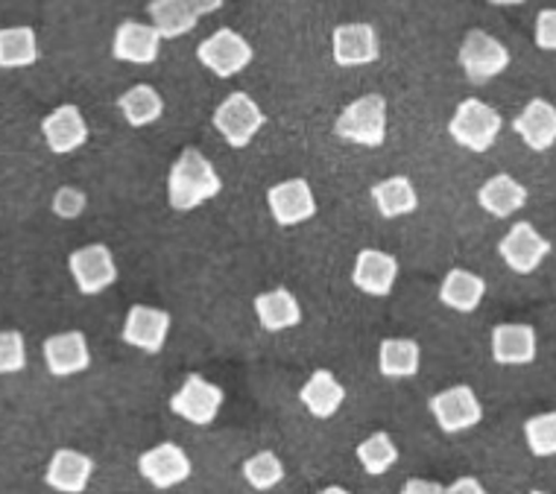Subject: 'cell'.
<instances>
[{
  "instance_id": "1",
  "label": "cell",
  "mask_w": 556,
  "mask_h": 494,
  "mask_svg": "<svg viewBox=\"0 0 556 494\" xmlns=\"http://www.w3.org/2000/svg\"><path fill=\"white\" fill-rule=\"evenodd\" d=\"M220 190V176L202 152L182 150V155L173 162L170 176H167V200L176 211L200 208L202 202L214 200Z\"/></svg>"
},
{
  "instance_id": "2",
  "label": "cell",
  "mask_w": 556,
  "mask_h": 494,
  "mask_svg": "<svg viewBox=\"0 0 556 494\" xmlns=\"http://www.w3.org/2000/svg\"><path fill=\"white\" fill-rule=\"evenodd\" d=\"M337 135L357 147H381L387 141V100L381 94H366L345 105L337 117Z\"/></svg>"
},
{
  "instance_id": "3",
  "label": "cell",
  "mask_w": 556,
  "mask_h": 494,
  "mask_svg": "<svg viewBox=\"0 0 556 494\" xmlns=\"http://www.w3.org/2000/svg\"><path fill=\"white\" fill-rule=\"evenodd\" d=\"M448 132L454 141L471 152H486L501 132V114L478 97H469L457 105Z\"/></svg>"
},
{
  "instance_id": "4",
  "label": "cell",
  "mask_w": 556,
  "mask_h": 494,
  "mask_svg": "<svg viewBox=\"0 0 556 494\" xmlns=\"http://www.w3.org/2000/svg\"><path fill=\"white\" fill-rule=\"evenodd\" d=\"M197 56L200 62L214 76L220 79H229V76H238L240 71H247L250 62L255 59V50L247 38L235 33V29H217L214 36H208L197 48Z\"/></svg>"
},
{
  "instance_id": "5",
  "label": "cell",
  "mask_w": 556,
  "mask_h": 494,
  "mask_svg": "<svg viewBox=\"0 0 556 494\" xmlns=\"http://www.w3.org/2000/svg\"><path fill=\"white\" fill-rule=\"evenodd\" d=\"M267 124V117L258 109V103L243 91H235L217 105L214 112V126L220 129V135L229 141V147L240 150L261 132V126Z\"/></svg>"
},
{
  "instance_id": "6",
  "label": "cell",
  "mask_w": 556,
  "mask_h": 494,
  "mask_svg": "<svg viewBox=\"0 0 556 494\" xmlns=\"http://www.w3.org/2000/svg\"><path fill=\"white\" fill-rule=\"evenodd\" d=\"M460 65L469 76V83L483 86L495 76H501L509 67V50L501 45L498 38L486 36L480 29H471L460 48Z\"/></svg>"
},
{
  "instance_id": "7",
  "label": "cell",
  "mask_w": 556,
  "mask_h": 494,
  "mask_svg": "<svg viewBox=\"0 0 556 494\" xmlns=\"http://www.w3.org/2000/svg\"><path fill=\"white\" fill-rule=\"evenodd\" d=\"M223 407V390L220 387H214L200 375H188L182 383V390L176 392L170 398V409L176 416H182L185 421H191V425H212L217 413Z\"/></svg>"
},
{
  "instance_id": "8",
  "label": "cell",
  "mask_w": 556,
  "mask_h": 494,
  "mask_svg": "<svg viewBox=\"0 0 556 494\" xmlns=\"http://www.w3.org/2000/svg\"><path fill=\"white\" fill-rule=\"evenodd\" d=\"M71 276L77 281L79 293L86 295H97L103 293L106 287H112L117 281V266H115V257L109 252V246L103 243H91L86 249H77L71 261Z\"/></svg>"
},
{
  "instance_id": "9",
  "label": "cell",
  "mask_w": 556,
  "mask_h": 494,
  "mask_svg": "<svg viewBox=\"0 0 556 494\" xmlns=\"http://www.w3.org/2000/svg\"><path fill=\"white\" fill-rule=\"evenodd\" d=\"M431 413L442 433H463L483 418L480 401L471 387H451L431 398Z\"/></svg>"
},
{
  "instance_id": "10",
  "label": "cell",
  "mask_w": 556,
  "mask_h": 494,
  "mask_svg": "<svg viewBox=\"0 0 556 494\" xmlns=\"http://www.w3.org/2000/svg\"><path fill=\"white\" fill-rule=\"evenodd\" d=\"M504 264L518 273V276H530L533 269H539V264L551 255V243H547L536 228L530 223H516L509 228V235L501 240L498 246Z\"/></svg>"
},
{
  "instance_id": "11",
  "label": "cell",
  "mask_w": 556,
  "mask_h": 494,
  "mask_svg": "<svg viewBox=\"0 0 556 494\" xmlns=\"http://www.w3.org/2000/svg\"><path fill=\"white\" fill-rule=\"evenodd\" d=\"M267 205L278 226H299V223H305L317 214L314 190L305 179L278 181L276 188H269Z\"/></svg>"
},
{
  "instance_id": "12",
  "label": "cell",
  "mask_w": 556,
  "mask_h": 494,
  "mask_svg": "<svg viewBox=\"0 0 556 494\" xmlns=\"http://www.w3.org/2000/svg\"><path fill=\"white\" fill-rule=\"evenodd\" d=\"M138 471L155 485V489H173L191 477V459L182 447L173 442H162L159 447H150L138 459Z\"/></svg>"
},
{
  "instance_id": "13",
  "label": "cell",
  "mask_w": 556,
  "mask_h": 494,
  "mask_svg": "<svg viewBox=\"0 0 556 494\" xmlns=\"http://www.w3.org/2000/svg\"><path fill=\"white\" fill-rule=\"evenodd\" d=\"M167 331H170V314H164L159 307L135 304L126 316L124 342L147 354H159L167 342Z\"/></svg>"
},
{
  "instance_id": "14",
  "label": "cell",
  "mask_w": 556,
  "mask_h": 494,
  "mask_svg": "<svg viewBox=\"0 0 556 494\" xmlns=\"http://www.w3.org/2000/svg\"><path fill=\"white\" fill-rule=\"evenodd\" d=\"M331 48H334V62L343 67L372 65L378 53H381L378 33L369 24H343V27H337Z\"/></svg>"
},
{
  "instance_id": "15",
  "label": "cell",
  "mask_w": 556,
  "mask_h": 494,
  "mask_svg": "<svg viewBox=\"0 0 556 494\" xmlns=\"http://www.w3.org/2000/svg\"><path fill=\"white\" fill-rule=\"evenodd\" d=\"M162 48V33L153 24H141V21H124L115 33V45L112 53L121 62H132V65H150L159 59Z\"/></svg>"
},
{
  "instance_id": "16",
  "label": "cell",
  "mask_w": 556,
  "mask_h": 494,
  "mask_svg": "<svg viewBox=\"0 0 556 494\" xmlns=\"http://www.w3.org/2000/svg\"><path fill=\"white\" fill-rule=\"evenodd\" d=\"M45 141L56 155H67V152L79 150L88 141V126L83 121L77 105H59L56 112H50L41 124Z\"/></svg>"
},
{
  "instance_id": "17",
  "label": "cell",
  "mask_w": 556,
  "mask_h": 494,
  "mask_svg": "<svg viewBox=\"0 0 556 494\" xmlns=\"http://www.w3.org/2000/svg\"><path fill=\"white\" fill-rule=\"evenodd\" d=\"M518 138L533 152H545L556 143V109L547 100L536 97L525 105V112L513 121Z\"/></svg>"
},
{
  "instance_id": "18",
  "label": "cell",
  "mask_w": 556,
  "mask_h": 494,
  "mask_svg": "<svg viewBox=\"0 0 556 494\" xmlns=\"http://www.w3.org/2000/svg\"><path fill=\"white\" fill-rule=\"evenodd\" d=\"M45 363H48L50 375L67 378V375H79L91 366V352H88L86 337L79 331L56 333L45 342Z\"/></svg>"
},
{
  "instance_id": "19",
  "label": "cell",
  "mask_w": 556,
  "mask_h": 494,
  "mask_svg": "<svg viewBox=\"0 0 556 494\" xmlns=\"http://www.w3.org/2000/svg\"><path fill=\"white\" fill-rule=\"evenodd\" d=\"M355 287L369 295H390L393 293L395 278H399V261L387 255L381 249H364L355 261Z\"/></svg>"
},
{
  "instance_id": "20",
  "label": "cell",
  "mask_w": 556,
  "mask_h": 494,
  "mask_svg": "<svg viewBox=\"0 0 556 494\" xmlns=\"http://www.w3.org/2000/svg\"><path fill=\"white\" fill-rule=\"evenodd\" d=\"M492 357L501 366H528L536 360V331L530 325H498L492 331Z\"/></svg>"
},
{
  "instance_id": "21",
  "label": "cell",
  "mask_w": 556,
  "mask_h": 494,
  "mask_svg": "<svg viewBox=\"0 0 556 494\" xmlns=\"http://www.w3.org/2000/svg\"><path fill=\"white\" fill-rule=\"evenodd\" d=\"M94 474V463L88 459L86 454L79 451H71V447H62L53 454L48 466V485H53L56 492L65 494H79L86 492L88 480Z\"/></svg>"
},
{
  "instance_id": "22",
  "label": "cell",
  "mask_w": 556,
  "mask_h": 494,
  "mask_svg": "<svg viewBox=\"0 0 556 494\" xmlns=\"http://www.w3.org/2000/svg\"><path fill=\"white\" fill-rule=\"evenodd\" d=\"M255 314H258V322L264 331H288V328H296L302 322V307H299L296 295L278 287V290H269V293H261L255 299Z\"/></svg>"
},
{
  "instance_id": "23",
  "label": "cell",
  "mask_w": 556,
  "mask_h": 494,
  "mask_svg": "<svg viewBox=\"0 0 556 494\" xmlns=\"http://www.w3.org/2000/svg\"><path fill=\"white\" fill-rule=\"evenodd\" d=\"M480 208L490 211L492 217H509V214H516V211L525 208V202H528V190L525 185H518L513 176L507 173H498V176H492L478 193Z\"/></svg>"
},
{
  "instance_id": "24",
  "label": "cell",
  "mask_w": 556,
  "mask_h": 494,
  "mask_svg": "<svg viewBox=\"0 0 556 494\" xmlns=\"http://www.w3.org/2000/svg\"><path fill=\"white\" fill-rule=\"evenodd\" d=\"M483 293H486L483 278L475 276V273H466V269H451L440 287V302L451 311H457V314H471L483 302Z\"/></svg>"
},
{
  "instance_id": "25",
  "label": "cell",
  "mask_w": 556,
  "mask_h": 494,
  "mask_svg": "<svg viewBox=\"0 0 556 494\" xmlns=\"http://www.w3.org/2000/svg\"><path fill=\"white\" fill-rule=\"evenodd\" d=\"M299 398L311 409V416L317 418H331L340 409V404L345 401V390L340 387V380L331 375L328 369H317L307 383L299 392Z\"/></svg>"
},
{
  "instance_id": "26",
  "label": "cell",
  "mask_w": 556,
  "mask_h": 494,
  "mask_svg": "<svg viewBox=\"0 0 556 494\" xmlns=\"http://www.w3.org/2000/svg\"><path fill=\"white\" fill-rule=\"evenodd\" d=\"M372 200L378 211H381V217L387 219L404 217V214H413V211L419 208V193H416L407 176H393V179L372 185Z\"/></svg>"
},
{
  "instance_id": "27",
  "label": "cell",
  "mask_w": 556,
  "mask_h": 494,
  "mask_svg": "<svg viewBox=\"0 0 556 494\" xmlns=\"http://www.w3.org/2000/svg\"><path fill=\"white\" fill-rule=\"evenodd\" d=\"M150 18H153V27L162 33V38H179L188 36L200 15L193 12V7L188 0H153L150 7Z\"/></svg>"
},
{
  "instance_id": "28",
  "label": "cell",
  "mask_w": 556,
  "mask_h": 494,
  "mask_svg": "<svg viewBox=\"0 0 556 494\" xmlns=\"http://www.w3.org/2000/svg\"><path fill=\"white\" fill-rule=\"evenodd\" d=\"M422 352L413 340H384L378 349V369L384 378H413L419 371Z\"/></svg>"
},
{
  "instance_id": "29",
  "label": "cell",
  "mask_w": 556,
  "mask_h": 494,
  "mask_svg": "<svg viewBox=\"0 0 556 494\" xmlns=\"http://www.w3.org/2000/svg\"><path fill=\"white\" fill-rule=\"evenodd\" d=\"M39 59V41L33 27L0 29V67H29Z\"/></svg>"
},
{
  "instance_id": "30",
  "label": "cell",
  "mask_w": 556,
  "mask_h": 494,
  "mask_svg": "<svg viewBox=\"0 0 556 494\" xmlns=\"http://www.w3.org/2000/svg\"><path fill=\"white\" fill-rule=\"evenodd\" d=\"M121 112H124L126 124L129 126H150L155 124L164 112V100L162 94L150 86H135L129 88L126 94H121L117 100Z\"/></svg>"
},
{
  "instance_id": "31",
  "label": "cell",
  "mask_w": 556,
  "mask_h": 494,
  "mask_svg": "<svg viewBox=\"0 0 556 494\" xmlns=\"http://www.w3.org/2000/svg\"><path fill=\"white\" fill-rule=\"evenodd\" d=\"M357 459H361V466H364L366 474H384L387 468L395 466V459H399V451H395L393 439L387 436V433H372L369 439H364L361 445H357Z\"/></svg>"
},
{
  "instance_id": "32",
  "label": "cell",
  "mask_w": 556,
  "mask_h": 494,
  "mask_svg": "<svg viewBox=\"0 0 556 494\" xmlns=\"http://www.w3.org/2000/svg\"><path fill=\"white\" fill-rule=\"evenodd\" d=\"M243 477H247V483L252 489H258V492H267L273 485H278L285 480V466H281V459L276 454H269V451H261V454L250 456L247 463H243Z\"/></svg>"
},
{
  "instance_id": "33",
  "label": "cell",
  "mask_w": 556,
  "mask_h": 494,
  "mask_svg": "<svg viewBox=\"0 0 556 494\" xmlns=\"http://www.w3.org/2000/svg\"><path fill=\"white\" fill-rule=\"evenodd\" d=\"M525 439L533 456H556V413H542V416L528 418L525 425Z\"/></svg>"
},
{
  "instance_id": "34",
  "label": "cell",
  "mask_w": 556,
  "mask_h": 494,
  "mask_svg": "<svg viewBox=\"0 0 556 494\" xmlns=\"http://www.w3.org/2000/svg\"><path fill=\"white\" fill-rule=\"evenodd\" d=\"M27 366V349L18 331H0V375H12Z\"/></svg>"
},
{
  "instance_id": "35",
  "label": "cell",
  "mask_w": 556,
  "mask_h": 494,
  "mask_svg": "<svg viewBox=\"0 0 556 494\" xmlns=\"http://www.w3.org/2000/svg\"><path fill=\"white\" fill-rule=\"evenodd\" d=\"M53 211H56L59 217H65V219L79 217V214L86 211V193L77 188L56 190V197H53Z\"/></svg>"
},
{
  "instance_id": "36",
  "label": "cell",
  "mask_w": 556,
  "mask_h": 494,
  "mask_svg": "<svg viewBox=\"0 0 556 494\" xmlns=\"http://www.w3.org/2000/svg\"><path fill=\"white\" fill-rule=\"evenodd\" d=\"M536 48L556 50V10H542L536 18Z\"/></svg>"
},
{
  "instance_id": "37",
  "label": "cell",
  "mask_w": 556,
  "mask_h": 494,
  "mask_svg": "<svg viewBox=\"0 0 556 494\" xmlns=\"http://www.w3.org/2000/svg\"><path fill=\"white\" fill-rule=\"evenodd\" d=\"M445 492L451 494H483V485L475 480V477H460L457 483H451Z\"/></svg>"
},
{
  "instance_id": "38",
  "label": "cell",
  "mask_w": 556,
  "mask_h": 494,
  "mask_svg": "<svg viewBox=\"0 0 556 494\" xmlns=\"http://www.w3.org/2000/svg\"><path fill=\"white\" fill-rule=\"evenodd\" d=\"M445 492V485L440 483H425V480H410V483H404V494H442Z\"/></svg>"
},
{
  "instance_id": "39",
  "label": "cell",
  "mask_w": 556,
  "mask_h": 494,
  "mask_svg": "<svg viewBox=\"0 0 556 494\" xmlns=\"http://www.w3.org/2000/svg\"><path fill=\"white\" fill-rule=\"evenodd\" d=\"M188 3H191L193 7V12H197V15H212V12H217L223 7V0H188Z\"/></svg>"
},
{
  "instance_id": "40",
  "label": "cell",
  "mask_w": 556,
  "mask_h": 494,
  "mask_svg": "<svg viewBox=\"0 0 556 494\" xmlns=\"http://www.w3.org/2000/svg\"><path fill=\"white\" fill-rule=\"evenodd\" d=\"M495 7H518V3H525V0H490Z\"/></svg>"
}]
</instances>
